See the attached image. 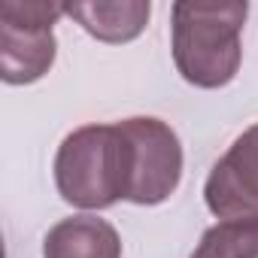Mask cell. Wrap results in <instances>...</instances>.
Instances as JSON below:
<instances>
[{
    "instance_id": "1",
    "label": "cell",
    "mask_w": 258,
    "mask_h": 258,
    "mask_svg": "<svg viewBox=\"0 0 258 258\" xmlns=\"http://www.w3.org/2000/svg\"><path fill=\"white\" fill-rule=\"evenodd\" d=\"M173 64L195 88L228 85L243 61L240 34L249 16L246 4H173Z\"/></svg>"
},
{
    "instance_id": "2",
    "label": "cell",
    "mask_w": 258,
    "mask_h": 258,
    "mask_svg": "<svg viewBox=\"0 0 258 258\" xmlns=\"http://www.w3.org/2000/svg\"><path fill=\"white\" fill-rule=\"evenodd\" d=\"M58 195L79 210H106L127 195V143L115 124H82L55 155Z\"/></svg>"
},
{
    "instance_id": "3",
    "label": "cell",
    "mask_w": 258,
    "mask_h": 258,
    "mask_svg": "<svg viewBox=\"0 0 258 258\" xmlns=\"http://www.w3.org/2000/svg\"><path fill=\"white\" fill-rule=\"evenodd\" d=\"M127 143V195L137 207L164 204L182 179V143L176 131L152 115L118 121Z\"/></svg>"
},
{
    "instance_id": "4",
    "label": "cell",
    "mask_w": 258,
    "mask_h": 258,
    "mask_svg": "<svg viewBox=\"0 0 258 258\" xmlns=\"http://www.w3.org/2000/svg\"><path fill=\"white\" fill-rule=\"evenodd\" d=\"M64 4H0V76L7 85H31L49 73L58 55L55 22Z\"/></svg>"
},
{
    "instance_id": "5",
    "label": "cell",
    "mask_w": 258,
    "mask_h": 258,
    "mask_svg": "<svg viewBox=\"0 0 258 258\" xmlns=\"http://www.w3.org/2000/svg\"><path fill=\"white\" fill-rule=\"evenodd\" d=\"M204 201L222 222H258V124L246 127L213 164Z\"/></svg>"
},
{
    "instance_id": "6",
    "label": "cell",
    "mask_w": 258,
    "mask_h": 258,
    "mask_svg": "<svg viewBox=\"0 0 258 258\" xmlns=\"http://www.w3.org/2000/svg\"><path fill=\"white\" fill-rule=\"evenodd\" d=\"M149 0H94V4H64V16H70L82 31H88L100 43H131L146 31Z\"/></svg>"
},
{
    "instance_id": "7",
    "label": "cell",
    "mask_w": 258,
    "mask_h": 258,
    "mask_svg": "<svg viewBox=\"0 0 258 258\" xmlns=\"http://www.w3.org/2000/svg\"><path fill=\"white\" fill-rule=\"evenodd\" d=\"M43 258H121V237L106 219L70 216L49 228Z\"/></svg>"
},
{
    "instance_id": "8",
    "label": "cell",
    "mask_w": 258,
    "mask_h": 258,
    "mask_svg": "<svg viewBox=\"0 0 258 258\" xmlns=\"http://www.w3.org/2000/svg\"><path fill=\"white\" fill-rule=\"evenodd\" d=\"M188 258H258V222H219Z\"/></svg>"
}]
</instances>
